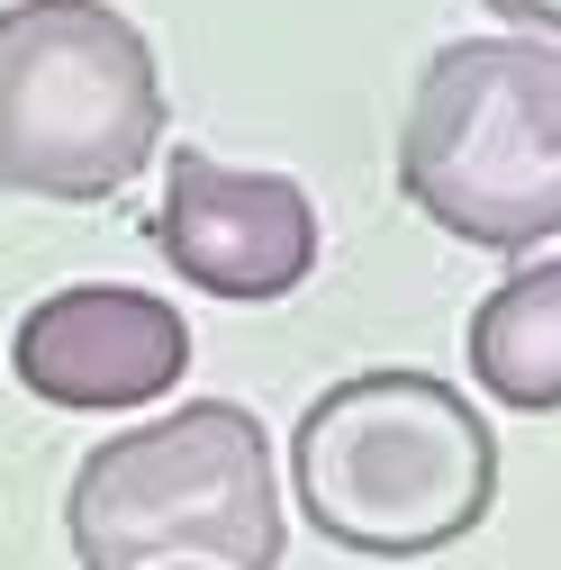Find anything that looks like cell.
<instances>
[{"instance_id":"cell-1","label":"cell","mask_w":561,"mask_h":570,"mask_svg":"<svg viewBox=\"0 0 561 570\" xmlns=\"http://www.w3.org/2000/svg\"><path fill=\"white\" fill-rule=\"evenodd\" d=\"M508 28L453 37L416 73L398 127V190L453 245L525 254L561 236V10L489 0Z\"/></svg>"},{"instance_id":"cell-2","label":"cell","mask_w":561,"mask_h":570,"mask_svg":"<svg viewBox=\"0 0 561 570\" xmlns=\"http://www.w3.org/2000/svg\"><path fill=\"white\" fill-rule=\"evenodd\" d=\"M291 480L326 543L372 561H426L489 517L499 435L471 390L435 372H354L299 407Z\"/></svg>"},{"instance_id":"cell-3","label":"cell","mask_w":561,"mask_h":570,"mask_svg":"<svg viewBox=\"0 0 561 570\" xmlns=\"http://www.w3.org/2000/svg\"><path fill=\"white\" fill-rule=\"evenodd\" d=\"M63 534L82 570H272L291 534L254 407L190 399L136 435H109L63 489Z\"/></svg>"},{"instance_id":"cell-4","label":"cell","mask_w":561,"mask_h":570,"mask_svg":"<svg viewBox=\"0 0 561 570\" xmlns=\"http://www.w3.org/2000/svg\"><path fill=\"white\" fill-rule=\"evenodd\" d=\"M164 146L155 46L109 0L0 10V181L28 199H109Z\"/></svg>"},{"instance_id":"cell-5","label":"cell","mask_w":561,"mask_h":570,"mask_svg":"<svg viewBox=\"0 0 561 570\" xmlns=\"http://www.w3.org/2000/svg\"><path fill=\"white\" fill-rule=\"evenodd\" d=\"M155 245L208 299H291L317 272V208L291 173H236L181 146L164 164Z\"/></svg>"},{"instance_id":"cell-6","label":"cell","mask_w":561,"mask_h":570,"mask_svg":"<svg viewBox=\"0 0 561 570\" xmlns=\"http://www.w3.org/2000/svg\"><path fill=\"white\" fill-rule=\"evenodd\" d=\"M10 372L46 407H155L190 372V326L173 299L127 281H73L19 317Z\"/></svg>"},{"instance_id":"cell-7","label":"cell","mask_w":561,"mask_h":570,"mask_svg":"<svg viewBox=\"0 0 561 570\" xmlns=\"http://www.w3.org/2000/svg\"><path fill=\"white\" fill-rule=\"evenodd\" d=\"M471 381L499 407H525V416L561 407V254L508 272L471 308Z\"/></svg>"}]
</instances>
